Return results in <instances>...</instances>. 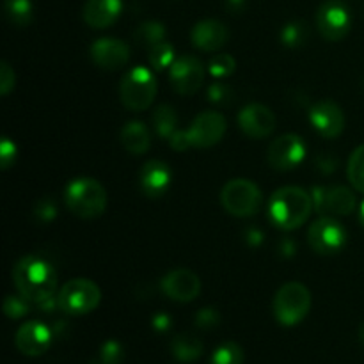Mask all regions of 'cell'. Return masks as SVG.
<instances>
[{
    "label": "cell",
    "instance_id": "16",
    "mask_svg": "<svg viewBox=\"0 0 364 364\" xmlns=\"http://www.w3.org/2000/svg\"><path fill=\"white\" fill-rule=\"evenodd\" d=\"M173 173L162 160H148L139 173V187L149 199H159L169 191Z\"/></svg>",
    "mask_w": 364,
    "mask_h": 364
},
{
    "label": "cell",
    "instance_id": "17",
    "mask_svg": "<svg viewBox=\"0 0 364 364\" xmlns=\"http://www.w3.org/2000/svg\"><path fill=\"white\" fill-rule=\"evenodd\" d=\"M91 59L96 66L107 71L119 70L130 60V48L121 39L102 38L92 43Z\"/></svg>",
    "mask_w": 364,
    "mask_h": 364
},
{
    "label": "cell",
    "instance_id": "4",
    "mask_svg": "<svg viewBox=\"0 0 364 364\" xmlns=\"http://www.w3.org/2000/svg\"><path fill=\"white\" fill-rule=\"evenodd\" d=\"M68 210L80 219H96L107 208V192L95 178H75L64 192Z\"/></svg>",
    "mask_w": 364,
    "mask_h": 364
},
{
    "label": "cell",
    "instance_id": "22",
    "mask_svg": "<svg viewBox=\"0 0 364 364\" xmlns=\"http://www.w3.org/2000/svg\"><path fill=\"white\" fill-rule=\"evenodd\" d=\"M121 142L132 155H144L151 146V134L142 121H128L121 128Z\"/></svg>",
    "mask_w": 364,
    "mask_h": 364
},
{
    "label": "cell",
    "instance_id": "13",
    "mask_svg": "<svg viewBox=\"0 0 364 364\" xmlns=\"http://www.w3.org/2000/svg\"><path fill=\"white\" fill-rule=\"evenodd\" d=\"M306 156V142L301 135L287 134L274 139L269 148V164L277 171H291L302 164Z\"/></svg>",
    "mask_w": 364,
    "mask_h": 364
},
{
    "label": "cell",
    "instance_id": "9",
    "mask_svg": "<svg viewBox=\"0 0 364 364\" xmlns=\"http://www.w3.org/2000/svg\"><path fill=\"white\" fill-rule=\"evenodd\" d=\"M308 242L318 255H336L347 244V230L333 217H322L309 226Z\"/></svg>",
    "mask_w": 364,
    "mask_h": 364
},
{
    "label": "cell",
    "instance_id": "11",
    "mask_svg": "<svg viewBox=\"0 0 364 364\" xmlns=\"http://www.w3.org/2000/svg\"><path fill=\"white\" fill-rule=\"evenodd\" d=\"M169 80L178 95L191 96L199 91L205 80L203 63L194 55L178 57L169 70Z\"/></svg>",
    "mask_w": 364,
    "mask_h": 364
},
{
    "label": "cell",
    "instance_id": "33",
    "mask_svg": "<svg viewBox=\"0 0 364 364\" xmlns=\"http://www.w3.org/2000/svg\"><path fill=\"white\" fill-rule=\"evenodd\" d=\"M208 100L215 105H228L233 100V91L228 84L223 82H213L208 87Z\"/></svg>",
    "mask_w": 364,
    "mask_h": 364
},
{
    "label": "cell",
    "instance_id": "24",
    "mask_svg": "<svg viewBox=\"0 0 364 364\" xmlns=\"http://www.w3.org/2000/svg\"><path fill=\"white\" fill-rule=\"evenodd\" d=\"M153 124H155L156 134L162 139H167V141H169V139L178 132L176 110L171 105H166V103H164V105H159L155 112H153Z\"/></svg>",
    "mask_w": 364,
    "mask_h": 364
},
{
    "label": "cell",
    "instance_id": "19",
    "mask_svg": "<svg viewBox=\"0 0 364 364\" xmlns=\"http://www.w3.org/2000/svg\"><path fill=\"white\" fill-rule=\"evenodd\" d=\"M16 348L23 355L28 358H38L43 355L50 348L52 343V333L48 327L41 322H27L18 329L16 338H14Z\"/></svg>",
    "mask_w": 364,
    "mask_h": 364
},
{
    "label": "cell",
    "instance_id": "28",
    "mask_svg": "<svg viewBox=\"0 0 364 364\" xmlns=\"http://www.w3.org/2000/svg\"><path fill=\"white\" fill-rule=\"evenodd\" d=\"M148 57H149V64H151V70L155 71H162L166 68L173 66L174 59V48L173 45H169L167 41L159 43V45L151 46L148 50Z\"/></svg>",
    "mask_w": 364,
    "mask_h": 364
},
{
    "label": "cell",
    "instance_id": "35",
    "mask_svg": "<svg viewBox=\"0 0 364 364\" xmlns=\"http://www.w3.org/2000/svg\"><path fill=\"white\" fill-rule=\"evenodd\" d=\"M220 323V315L213 308H205L196 315V326L203 331H210Z\"/></svg>",
    "mask_w": 364,
    "mask_h": 364
},
{
    "label": "cell",
    "instance_id": "7",
    "mask_svg": "<svg viewBox=\"0 0 364 364\" xmlns=\"http://www.w3.org/2000/svg\"><path fill=\"white\" fill-rule=\"evenodd\" d=\"M100 301H102V290L98 288V284L91 279H84V277L68 281L57 295L59 309L71 316L87 315V313L95 311Z\"/></svg>",
    "mask_w": 364,
    "mask_h": 364
},
{
    "label": "cell",
    "instance_id": "6",
    "mask_svg": "<svg viewBox=\"0 0 364 364\" xmlns=\"http://www.w3.org/2000/svg\"><path fill=\"white\" fill-rule=\"evenodd\" d=\"M311 308V294L302 283L291 281L283 284L274 297L272 309L277 322L284 327L297 326L306 318Z\"/></svg>",
    "mask_w": 364,
    "mask_h": 364
},
{
    "label": "cell",
    "instance_id": "30",
    "mask_svg": "<svg viewBox=\"0 0 364 364\" xmlns=\"http://www.w3.org/2000/svg\"><path fill=\"white\" fill-rule=\"evenodd\" d=\"M244 363V350L233 341L223 343L212 354L210 364H242Z\"/></svg>",
    "mask_w": 364,
    "mask_h": 364
},
{
    "label": "cell",
    "instance_id": "25",
    "mask_svg": "<svg viewBox=\"0 0 364 364\" xmlns=\"http://www.w3.org/2000/svg\"><path fill=\"white\" fill-rule=\"evenodd\" d=\"M134 38L139 45L146 46L149 50L151 46L166 41V27L160 21H144V23H141L137 27Z\"/></svg>",
    "mask_w": 364,
    "mask_h": 364
},
{
    "label": "cell",
    "instance_id": "8",
    "mask_svg": "<svg viewBox=\"0 0 364 364\" xmlns=\"http://www.w3.org/2000/svg\"><path fill=\"white\" fill-rule=\"evenodd\" d=\"M263 196L256 183L245 178L228 181L220 192L224 210L235 217H252L262 208Z\"/></svg>",
    "mask_w": 364,
    "mask_h": 364
},
{
    "label": "cell",
    "instance_id": "39",
    "mask_svg": "<svg viewBox=\"0 0 364 364\" xmlns=\"http://www.w3.org/2000/svg\"><path fill=\"white\" fill-rule=\"evenodd\" d=\"M226 7L231 13H242L245 7V0H226Z\"/></svg>",
    "mask_w": 364,
    "mask_h": 364
},
{
    "label": "cell",
    "instance_id": "15",
    "mask_svg": "<svg viewBox=\"0 0 364 364\" xmlns=\"http://www.w3.org/2000/svg\"><path fill=\"white\" fill-rule=\"evenodd\" d=\"M238 127L247 137L265 139L276 128V116L269 107L262 103H251V105H245L238 114Z\"/></svg>",
    "mask_w": 364,
    "mask_h": 364
},
{
    "label": "cell",
    "instance_id": "38",
    "mask_svg": "<svg viewBox=\"0 0 364 364\" xmlns=\"http://www.w3.org/2000/svg\"><path fill=\"white\" fill-rule=\"evenodd\" d=\"M171 326H173V320L167 315H156L155 318H153V327H155V331H159V333H166V331L171 329Z\"/></svg>",
    "mask_w": 364,
    "mask_h": 364
},
{
    "label": "cell",
    "instance_id": "20",
    "mask_svg": "<svg viewBox=\"0 0 364 364\" xmlns=\"http://www.w3.org/2000/svg\"><path fill=\"white\" fill-rule=\"evenodd\" d=\"M192 45L203 52H217L230 38V31L219 20H201L192 28Z\"/></svg>",
    "mask_w": 364,
    "mask_h": 364
},
{
    "label": "cell",
    "instance_id": "23",
    "mask_svg": "<svg viewBox=\"0 0 364 364\" xmlns=\"http://www.w3.org/2000/svg\"><path fill=\"white\" fill-rule=\"evenodd\" d=\"M171 352L180 363H192L201 358L203 343L198 336L191 333L178 334L171 341Z\"/></svg>",
    "mask_w": 364,
    "mask_h": 364
},
{
    "label": "cell",
    "instance_id": "21",
    "mask_svg": "<svg viewBox=\"0 0 364 364\" xmlns=\"http://www.w3.org/2000/svg\"><path fill=\"white\" fill-rule=\"evenodd\" d=\"M123 11L121 0H87L84 6V21L92 28H107L119 18Z\"/></svg>",
    "mask_w": 364,
    "mask_h": 364
},
{
    "label": "cell",
    "instance_id": "29",
    "mask_svg": "<svg viewBox=\"0 0 364 364\" xmlns=\"http://www.w3.org/2000/svg\"><path fill=\"white\" fill-rule=\"evenodd\" d=\"M308 39V25L304 21H290L281 31V43L288 48L302 46Z\"/></svg>",
    "mask_w": 364,
    "mask_h": 364
},
{
    "label": "cell",
    "instance_id": "40",
    "mask_svg": "<svg viewBox=\"0 0 364 364\" xmlns=\"http://www.w3.org/2000/svg\"><path fill=\"white\" fill-rule=\"evenodd\" d=\"M359 223H361V226L364 228V201H363L361 208H359Z\"/></svg>",
    "mask_w": 364,
    "mask_h": 364
},
{
    "label": "cell",
    "instance_id": "36",
    "mask_svg": "<svg viewBox=\"0 0 364 364\" xmlns=\"http://www.w3.org/2000/svg\"><path fill=\"white\" fill-rule=\"evenodd\" d=\"M16 160V146L14 142H11L9 137L2 139V144H0V162H2V169H9L11 164H14Z\"/></svg>",
    "mask_w": 364,
    "mask_h": 364
},
{
    "label": "cell",
    "instance_id": "37",
    "mask_svg": "<svg viewBox=\"0 0 364 364\" xmlns=\"http://www.w3.org/2000/svg\"><path fill=\"white\" fill-rule=\"evenodd\" d=\"M14 80H16V77H14L13 68L4 60L0 64V92H2V96L9 95L11 89L14 87Z\"/></svg>",
    "mask_w": 364,
    "mask_h": 364
},
{
    "label": "cell",
    "instance_id": "34",
    "mask_svg": "<svg viewBox=\"0 0 364 364\" xmlns=\"http://www.w3.org/2000/svg\"><path fill=\"white\" fill-rule=\"evenodd\" d=\"M124 358V350L117 341H107L100 350V359L103 364H119Z\"/></svg>",
    "mask_w": 364,
    "mask_h": 364
},
{
    "label": "cell",
    "instance_id": "32",
    "mask_svg": "<svg viewBox=\"0 0 364 364\" xmlns=\"http://www.w3.org/2000/svg\"><path fill=\"white\" fill-rule=\"evenodd\" d=\"M28 311H31V301L25 299L21 294L9 295V297H6V301H4V313H6V316H9V318H21V316L27 315Z\"/></svg>",
    "mask_w": 364,
    "mask_h": 364
},
{
    "label": "cell",
    "instance_id": "41",
    "mask_svg": "<svg viewBox=\"0 0 364 364\" xmlns=\"http://www.w3.org/2000/svg\"><path fill=\"white\" fill-rule=\"evenodd\" d=\"M359 341H361V345L364 347V322H363V326L359 327Z\"/></svg>",
    "mask_w": 364,
    "mask_h": 364
},
{
    "label": "cell",
    "instance_id": "5",
    "mask_svg": "<svg viewBox=\"0 0 364 364\" xmlns=\"http://www.w3.org/2000/svg\"><path fill=\"white\" fill-rule=\"evenodd\" d=\"M156 95V78L153 70L134 66L123 75L119 84V96L123 105L132 112L146 110Z\"/></svg>",
    "mask_w": 364,
    "mask_h": 364
},
{
    "label": "cell",
    "instance_id": "42",
    "mask_svg": "<svg viewBox=\"0 0 364 364\" xmlns=\"http://www.w3.org/2000/svg\"><path fill=\"white\" fill-rule=\"evenodd\" d=\"M102 364H103V363H102Z\"/></svg>",
    "mask_w": 364,
    "mask_h": 364
},
{
    "label": "cell",
    "instance_id": "14",
    "mask_svg": "<svg viewBox=\"0 0 364 364\" xmlns=\"http://www.w3.org/2000/svg\"><path fill=\"white\" fill-rule=\"evenodd\" d=\"M309 123L326 139H336L345 128V114L338 103L322 100L309 109Z\"/></svg>",
    "mask_w": 364,
    "mask_h": 364
},
{
    "label": "cell",
    "instance_id": "27",
    "mask_svg": "<svg viewBox=\"0 0 364 364\" xmlns=\"http://www.w3.org/2000/svg\"><path fill=\"white\" fill-rule=\"evenodd\" d=\"M347 174L352 187L364 194V144L352 151L350 159H348Z\"/></svg>",
    "mask_w": 364,
    "mask_h": 364
},
{
    "label": "cell",
    "instance_id": "2",
    "mask_svg": "<svg viewBox=\"0 0 364 364\" xmlns=\"http://www.w3.org/2000/svg\"><path fill=\"white\" fill-rule=\"evenodd\" d=\"M313 212V198L299 187L276 191L269 203V219L279 230L291 231L301 228Z\"/></svg>",
    "mask_w": 364,
    "mask_h": 364
},
{
    "label": "cell",
    "instance_id": "12",
    "mask_svg": "<svg viewBox=\"0 0 364 364\" xmlns=\"http://www.w3.org/2000/svg\"><path fill=\"white\" fill-rule=\"evenodd\" d=\"M313 208L316 213L350 215L358 206L354 192L347 187H315L311 192Z\"/></svg>",
    "mask_w": 364,
    "mask_h": 364
},
{
    "label": "cell",
    "instance_id": "26",
    "mask_svg": "<svg viewBox=\"0 0 364 364\" xmlns=\"http://www.w3.org/2000/svg\"><path fill=\"white\" fill-rule=\"evenodd\" d=\"M4 9H6L7 20L16 27H25L31 23L32 14H34L31 0H6Z\"/></svg>",
    "mask_w": 364,
    "mask_h": 364
},
{
    "label": "cell",
    "instance_id": "31",
    "mask_svg": "<svg viewBox=\"0 0 364 364\" xmlns=\"http://www.w3.org/2000/svg\"><path fill=\"white\" fill-rule=\"evenodd\" d=\"M237 68V60L230 55V53H217L208 64V71L217 78L230 77Z\"/></svg>",
    "mask_w": 364,
    "mask_h": 364
},
{
    "label": "cell",
    "instance_id": "1",
    "mask_svg": "<svg viewBox=\"0 0 364 364\" xmlns=\"http://www.w3.org/2000/svg\"><path fill=\"white\" fill-rule=\"evenodd\" d=\"M13 283L18 294L39 306L53 299L57 290V272L46 259L39 256H25L14 265Z\"/></svg>",
    "mask_w": 364,
    "mask_h": 364
},
{
    "label": "cell",
    "instance_id": "10",
    "mask_svg": "<svg viewBox=\"0 0 364 364\" xmlns=\"http://www.w3.org/2000/svg\"><path fill=\"white\" fill-rule=\"evenodd\" d=\"M316 27L329 41H341L352 27V14L341 0H327L318 7Z\"/></svg>",
    "mask_w": 364,
    "mask_h": 364
},
{
    "label": "cell",
    "instance_id": "18",
    "mask_svg": "<svg viewBox=\"0 0 364 364\" xmlns=\"http://www.w3.org/2000/svg\"><path fill=\"white\" fill-rule=\"evenodd\" d=\"M162 291L176 302H191L201 291V281L192 270L176 269L167 274L160 283Z\"/></svg>",
    "mask_w": 364,
    "mask_h": 364
},
{
    "label": "cell",
    "instance_id": "3",
    "mask_svg": "<svg viewBox=\"0 0 364 364\" xmlns=\"http://www.w3.org/2000/svg\"><path fill=\"white\" fill-rule=\"evenodd\" d=\"M226 134V119L220 112L206 110L196 116L187 130H178L169 139L171 148L185 151L188 148H212Z\"/></svg>",
    "mask_w": 364,
    "mask_h": 364
}]
</instances>
